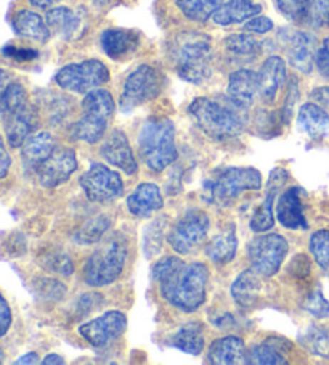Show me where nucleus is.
Segmentation results:
<instances>
[{"label": "nucleus", "mask_w": 329, "mask_h": 365, "mask_svg": "<svg viewBox=\"0 0 329 365\" xmlns=\"http://www.w3.org/2000/svg\"><path fill=\"white\" fill-rule=\"evenodd\" d=\"M129 255L127 238L115 234L93 251L84 266V280L87 285L101 288L111 285L122 274Z\"/></svg>", "instance_id": "20e7f679"}, {"label": "nucleus", "mask_w": 329, "mask_h": 365, "mask_svg": "<svg viewBox=\"0 0 329 365\" xmlns=\"http://www.w3.org/2000/svg\"><path fill=\"white\" fill-rule=\"evenodd\" d=\"M226 52L239 56V58H254L261 53V42L248 34H231L225 39Z\"/></svg>", "instance_id": "e433bc0d"}, {"label": "nucleus", "mask_w": 329, "mask_h": 365, "mask_svg": "<svg viewBox=\"0 0 329 365\" xmlns=\"http://www.w3.org/2000/svg\"><path fill=\"white\" fill-rule=\"evenodd\" d=\"M100 153L110 165L121 169L125 174H137L138 163L135 160L134 152H132L129 138L122 130H113L105 138V142L101 143Z\"/></svg>", "instance_id": "f3484780"}, {"label": "nucleus", "mask_w": 329, "mask_h": 365, "mask_svg": "<svg viewBox=\"0 0 329 365\" xmlns=\"http://www.w3.org/2000/svg\"><path fill=\"white\" fill-rule=\"evenodd\" d=\"M11 83L10 74L5 69L0 68V115H5V102H4V93L9 84Z\"/></svg>", "instance_id": "5fc2aeb1"}, {"label": "nucleus", "mask_w": 329, "mask_h": 365, "mask_svg": "<svg viewBox=\"0 0 329 365\" xmlns=\"http://www.w3.org/2000/svg\"><path fill=\"white\" fill-rule=\"evenodd\" d=\"M21 364H39V356H37V352H28V354H24L18 361H15V365Z\"/></svg>", "instance_id": "6e6d98bb"}, {"label": "nucleus", "mask_w": 329, "mask_h": 365, "mask_svg": "<svg viewBox=\"0 0 329 365\" xmlns=\"http://www.w3.org/2000/svg\"><path fill=\"white\" fill-rule=\"evenodd\" d=\"M39 292L43 294L46 298H52V299H60L65 297L66 293V287L61 285L60 282L52 280V279H43L42 282V288Z\"/></svg>", "instance_id": "8fccbe9b"}, {"label": "nucleus", "mask_w": 329, "mask_h": 365, "mask_svg": "<svg viewBox=\"0 0 329 365\" xmlns=\"http://www.w3.org/2000/svg\"><path fill=\"white\" fill-rule=\"evenodd\" d=\"M291 351H293V343L286 338L270 336L248 351V364L286 365Z\"/></svg>", "instance_id": "4be33fe9"}, {"label": "nucleus", "mask_w": 329, "mask_h": 365, "mask_svg": "<svg viewBox=\"0 0 329 365\" xmlns=\"http://www.w3.org/2000/svg\"><path fill=\"white\" fill-rule=\"evenodd\" d=\"M29 2L37 9H50L53 4L58 2V0H29Z\"/></svg>", "instance_id": "13d9d810"}, {"label": "nucleus", "mask_w": 329, "mask_h": 365, "mask_svg": "<svg viewBox=\"0 0 329 365\" xmlns=\"http://www.w3.org/2000/svg\"><path fill=\"white\" fill-rule=\"evenodd\" d=\"M310 253L323 272L329 275V230H316L310 238Z\"/></svg>", "instance_id": "4c0bfd02"}, {"label": "nucleus", "mask_w": 329, "mask_h": 365, "mask_svg": "<svg viewBox=\"0 0 329 365\" xmlns=\"http://www.w3.org/2000/svg\"><path fill=\"white\" fill-rule=\"evenodd\" d=\"M211 229L209 216L201 210H192L183 214L172 230L167 242L177 255H189L204 243Z\"/></svg>", "instance_id": "9b49d317"}, {"label": "nucleus", "mask_w": 329, "mask_h": 365, "mask_svg": "<svg viewBox=\"0 0 329 365\" xmlns=\"http://www.w3.org/2000/svg\"><path fill=\"white\" fill-rule=\"evenodd\" d=\"M204 327L198 322H189L180 327L170 338V344L187 354L199 356L204 349Z\"/></svg>", "instance_id": "473e14b6"}, {"label": "nucleus", "mask_w": 329, "mask_h": 365, "mask_svg": "<svg viewBox=\"0 0 329 365\" xmlns=\"http://www.w3.org/2000/svg\"><path fill=\"white\" fill-rule=\"evenodd\" d=\"M78 169V155L73 148H55V152L37 169L42 187L55 188L71 178Z\"/></svg>", "instance_id": "4468645a"}, {"label": "nucleus", "mask_w": 329, "mask_h": 365, "mask_svg": "<svg viewBox=\"0 0 329 365\" xmlns=\"http://www.w3.org/2000/svg\"><path fill=\"white\" fill-rule=\"evenodd\" d=\"M238 250V238L235 225L226 229L222 234L215 235L206 247V256L214 264H229L233 261Z\"/></svg>", "instance_id": "2f4dec72"}, {"label": "nucleus", "mask_w": 329, "mask_h": 365, "mask_svg": "<svg viewBox=\"0 0 329 365\" xmlns=\"http://www.w3.org/2000/svg\"><path fill=\"white\" fill-rule=\"evenodd\" d=\"M162 221L161 219H157L153 224L150 225L145 232V243H143V248H145V253L147 256H155L156 253H160V250L162 247V240H164V235H162Z\"/></svg>", "instance_id": "79ce46f5"}, {"label": "nucleus", "mask_w": 329, "mask_h": 365, "mask_svg": "<svg viewBox=\"0 0 329 365\" xmlns=\"http://www.w3.org/2000/svg\"><path fill=\"white\" fill-rule=\"evenodd\" d=\"M310 97H312L316 105L323 106V108H329V86L316 87V89H313L312 93H310Z\"/></svg>", "instance_id": "603ef678"}, {"label": "nucleus", "mask_w": 329, "mask_h": 365, "mask_svg": "<svg viewBox=\"0 0 329 365\" xmlns=\"http://www.w3.org/2000/svg\"><path fill=\"white\" fill-rule=\"evenodd\" d=\"M301 344L310 354L329 359V333L318 325H310L299 338Z\"/></svg>", "instance_id": "f704fd0d"}, {"label": "nucleus", "mask_w": 329, "mask_h": 365, "mask_svg": "<svg viewBox=\"0 0 329 365\" xmlns=\"http://www.w3.org/2000/svg\"><path fill=\"white\" fill-rule=\"evenodd\" d=\"M48 29L63 41H74L82 33L80 16L68 7L50 9L46 15Z\"/></svg>", "instance_id": "bb28decb"}, {"label": "nucleus", "mask_w": 329, "mask_h": 365, "mask_svg": "<svg viewBox=\"0 0 329 365\" xmlns=\"http://www.w3.org/2000/svg\"><path fill=\"white\" fill-rule=\"evenodd\" d=\"M169 58L179 76L192 84H202L212 74V39L199 31H183L169 42Z\"/></svg>", "instance_id": "f03ea898"}, {"label": "nucleus", "mask_w": 329, "mask_h": 365, "mask_svg": "<svg viewBox=\"0 0 329 365\" xmlns=\"http://www.w3.org/2000/svg\"><path fill=\"white\" fill-rule=\"evenodd\" d=\"M280 39L286 50L291 66L299 69L301 73H312L315 63V39L307 33L296 29H281Z\"/></svg>", "instance_id": "2eb2a0df"}, {"label": "nucleus", "mask_w": 329, "mask_h": 365, "mask_svg": "<svg viewBox=\"0 0 329 365\" xmlns=\"http://www.w3.org/2000/svg\"><path fill=\"white\" fill-rule=\"evenodd\" d=\"M14 29L18 36L37 43L48 42L50 36H52V31L48 29L47 21H43L41 15L31 10L18 11L14 18Z\"/></svg>", "instance_id": "7c9ffc66"}, {"label": "nucleus", "mask_w": 329, "mask_h": 365, "mask_svg": "<svg viewBox=\"0 0 329 365\" xmlns=\"http://www.w3.org/2000/svg\"><path fill=\"white\" fill-rule=\"evenodd\" d=\"M37 123L36 113L28 105L26 108L14 113H5V135L11 148H20L31 135Z\"/></svg>", "instance_id": "393cba45"}, {"label": "nucleus", "mask_w": 329, "mask_h": 365, "mask_svg": "<svg viewBox=\"0 0 329 365\" xmlns=\"http://www.w3.org/2000/svg\"><path fill=\"white\" fill-rule=\"evenodd\" d=\"M110 81V69L100 60H85L71 63L61 68L55 76V83L63 91L88 93Z\"/></svg>", "instance_id": "1a4fd4ad"}, {"label": "nucleus", "mask_w": 329, "mask_h": 365, "mask_svg": "<svg viewBox=\"0 0 329 365\" xmlns=\"http://www.w3.org/2000/svg\"><path fill=\"white\" fill-rule=\"evenodd\" d=\"M306 309L312 314V316L318 319H328L329 317V301L323 297L321 288L313 289L306 299Z\"/></svg>", "instance_id": "37998d69"}, {"label": "nucleus", "mask_w": 329, "mask_h": 365, "mask_svg": "<svg viewBox=\"0 0 329 365\" xmlns=\"http://www.w3.org/2000/svg\"><path fill=\"white\" fill-rule=\"evenodd\" d=\"M55 152V140L48 132L31 134L23 143V163L29 171H37L50 155Z\"/></svg>", "instance_id": "cd10ccee"}, {"label": "nucleus", "mask_w": 329, "mask_h": 365, "mask_svg": "<svg viewBox=\"0 0 329 365\" xmlns=\"http://www.w3.org/2000/svg\"><path fill=\"white\" fill-rule=\"evenodd\" d=\"M93 2L98 4V5H105V4L108 2V0H93Z\"/></svg>", "instance_id": "052dcab7"}, {"label": "nucleus", "mask_w": 329, "mask_h": 365, "mask_svg": "<svg viewBox=\"0 0 329 365\" xmlns=\"http://www.w3.org/2000/svg\"><path fill=\"white\" fill-rule=\"evenodd\" d=\"M271 29H273V21H271L270 18L262 16V15L251 18V20L244 24V31H248V33H254V34H267Z\"/></svg>", "instance_id": "de8ad7c7"}, {"label": "nucleus", "mask_w": 329, "mask_h": 365, "mask_svg": "<svg viewBox=\"0 0 329 365\" xmlns=\"http://www.w3.org/2000/svg\"><path fill=\"white\" fill-rule=\"evenodd\" d=\"M289 245L278 234H263L251 240L248 247L251 269L262 277H273L286 259Z\"/></svg>", "instance_id": "9d476101"}, {"label": "nucleus", "mask_w": 329, "mask_h": 365, "mask_svg": "<svg viewBox=\"0 0 329 365\" xmlns=\"http://www.w3.org/2000/svg\"><path fill=\"white\" fill-rule=\"evenodd\" d=\"M100 43L103 52L111 60L121 61L134 55L140 47V34L134 29L110 28L103 31L100 37Z\"/></svg>", "instance_id": "6ab92c4d"}, {"label": "nucleus", "mask_w": 329, "mask_h": 365, "mask_svg": "<svg viewBox=\"0 0 329 365\" xmlns=\"http://www.w3.org/2000/svg\"><path fill=\"white\" fill-rule=\"evenodd\" d=\"M127 210L135 217H150L153 212L162 210L164 198L160 187L150 182L138 185L127 197Z\"/></svg>", "instance_id": "b1692460"}, {"label": "nucleus", "mask_w": 329, "mask_h": 365, "mask_svg": "<svg viewBox=\"0 0 329 365\" xmlns=\"http://www.w3.org/2000/svg\"><path fill=\"white\" fill-rule=\"evenodd\" d=\"M138 150L150 171L162 173L179 158L174 123L169 118H150L138 132Z\"/></svg>", "instance_id": "7ed1b4c3"}, {"label": "nucleus", "mask_w": 329, "mask_h": 365, "mask_svg": "<svg viewBox=\"0 0 329 365\" xmlns=\"http://www.w3.org/2000/svg\"><path fill=\"white\" fill-rule=\"evenodd\" d=\"M80 187L87 198L98 205H111L124 195L121 175L100 163H93L90 169L82 174Z\"/></svg>", "instance_id": "f8f14e48"}, {"label": "nucleus", "mask_w": 329, "mask_h": 365, "mask_svg": "<svg viewBox=\"0 0 329 365\" xmlns=\"http://www.w3.org/2000/svg\"><path fill=\"white\" fill-rule=\"evenodd\" d=\"M297 98H299V84H297V79H291L289 87H288V96H286V100H284V105L281 110V118H284V121L286 123H289L291 116H293Z\"/></svg>", "instance_id": "a18cd8bd"}, {"label": "nucleus", "mask_w": 329, "mask_h": 365, "mask_svg": "<svg viewBox=\"0 0 329 365\" xmlns=\"http://www.w3.org/2000/svg\"><path fill=\"white\" fill-rule=\"evenodd\" d=\"M302 188L291 187L286 188L278 198L276 217L284 229L288 230H307L308 222L303 214L302 205Z\"/></svg>", "instance_id": "a211bd4d"}, {"label": "nucleus", "mask_w": 329, "mask_h": 365, "mask_svg": "<svg viewBox=\"0 0 329 365\" xmlns=\"http://www.w3.org/2000/svg\"><path fill=\"white\" fill-rule=\"evenodd\" d=\"M315 65L323 78L329 79V37L323 41L321 47L316 50L315 55Z\"/></svg>", "instance_id": "49530a36"}, {"label": "nucleus", "mask_w": 329, "mask_h": 365, "mask_svg": "<svg viewBox=\"0 0 329 365\" xmlns=\"http://www.w3.org/2000/svg\"><path fill=\"white\" fill-rule=\"evenodd\" d=\"M127 317L121 311H108L79 327V335L93 348H106L127 331Z\"/></svg>", "instance_id": "ddd939ff"}, {"label": "nucleus", "mask_w": 329, "mask_h": 365, "mask_svg": "<svg viewBox=\"0 0 329 365\" xmlns=\"http://www.w3.org/2000/svg\"><path fill=\"white\" fill-rule=\"evenodd\" d=\"M261 11V4H257L256 0H229L215 11L212 20L220 26H230V24L248 21L251 18L257 16Z\"/></svg>", "instance_id": "c85d7f7f"}, {"label": "nucleus", "mask_w": 329, "mask_h": 365, "mask_svg": "<svg viewBox=\"0 0 329 365\" xmlns=\"http://www.w3.org/2000/svg\"><path fill=\"white\" fill-rule=\"evenodd\" d=\"M278 10L293 23L307 21L308 0H275Z\"/></svg>", "instance_id": "ea45409f"}, {"label": "nucleus", "mask_w": 329, "mask_h": 365, "mask_svg": "<svg viewBox=\"0 0 329 365\" xmlns=\"http://www.w3.org/2000/svg\"><path fill=\"white\" fill-rule=\"evenodd\" d=\"M43 365H63L65 364V359L58 354H48L46 359L42 361Z\"/></svg>", "instance_id": "4d7b16f0"}, {"label": "nucleus", "mask_w": 329, "mask_h": 365, "mask_svg": "<svg viewBox=\"0 0 329 365\" xmlns=\"http://www.w3.org/2000/svg\"><path fill=\"white\" fill-rule=\"evenodd\" d=\"M10 165H11V158L7 152V148H5L4 140L0 138V180H2L5 175L9 174Z\"/></svg>", "instance_id": "864d4df0"}, {"label": "nucleus", "mask_w": 329, "mask_h": 365, "mask_svg": "<svg viewBox=\"0 0 329 365\" xmlns=\"http://www.w3.org/2000/svg\"><path fill=\"white\" fill-rule=\"evenodd\" d=\"M226 93L238 108H249L258 96V74L251 69H238L230 74Z\"/></svg>", "instance_id": "aec40b11"}, {"label": "nucleus", "mask_w": 329, "mask_h": 365, "mask_svg": "<svg viewBox=\"0 0 329 365\" xmlns=\"http://www.w3.org/2000/svg\"><path fill=\"white\" fill-rule=\"evenodd\" d=\"M4 361H5V352L2 348H0V364H2Z\"/></svg>", "instance_id": "bf43d9fd"}, {"label": "nucleus", "mask_w": 329, "mask_h": 365, "mask_svg": "<svg viewBox=\"0 0 329 365\" xmlns=\"http://www.w3.org/2000/svg\"><path fill=\"white\" fill-rule=\"evenodd\" d=\"M46 269L60 275H71L74 272V264L68 255L56 253V255H50L47 257Z\"/></svg>", "instance_id": "c03bdc74"}, {"label": "nucleus", "mask_w": 329, "mask_h": 365, "mask_svg": "<svg viewBox=\"0 0 329 365\" xmlns=\"http://www.w3.org/2000/svg\"><path fill=\"white\" fill-rule=\"evenodd\" d=\"M289 178V174L286 169L283 168H276L271 171L270 179H268V185H267V197L262 201V205L257 207L252 214L249 227L252 232L256 234H265L270 229H273L275 225V216H273V201L276 193L281 190V187L286 184V180Z\"/></svg>", "instance_id": "dca6fc26"}, {"label": "nucleus", "mask_w": 329, "mask_h": 365, "mask_svg": "<svg viewBox=\"0 0 329 365\" xmlns=\"http://www.w3.org/2000/svg\"><path fill=\"white\" fill-rule=\"evenodd\" d=\"M258 74V96L265 103H273L278 91L286 81V63L281 56H270L265 60Z\"/></svg>", "instance_id": "412c9836"}, {"label": "nucleus", "mask_w": 329, "mask_h": 365, "mask_svg": "<svg viewBox=\"0 0 329 365\" xmlns=\"http://www.w3.org/2000/svg\"><path fill=\"white\" fill-rule=\"evenodd\" d=\"M161 297L183 312H194L204 304L209 269L202 262L185 264L179 256H166L151 269Z\"/></svg>", "instance_id": "f257e3e1"}, {"label": "nucleus", "mask_w": 329, "mask_h": 365, "mask_svg": "<svg viewBox=\"0 0 329 365\" xmlns=\"http://www.w3.org/2000/svg\"><path fill=\"white\" fill-rule=\"evenodd\" d=\"M206 361L214 365L248 364V351L244 341L238 336H224L215 339L207 351Z\"/></svg>", "instance_id": "5701e85b"}, {"label": "nucleus", "mask_w": 329, "mask_h": 365, "mask_svg": "<svg viewBox=\"0 0 329 365\" xmlns=\"http://www.w3.org/2000/svg\"><path fill=\"white\" fill-rule=\"evenodd\" d=\"M115 98L105 89H95L85 93L82 100V116L73 125L71 137L85 143H97L103 138L108 124L115 116Z\"/></svg>", "instance_id": "39448f33"}, {"label": "nucleus", "mask_w": 329, "mask_h": 365, "mask_svg": "<svg viewBox=\"0 0 329 365\" xmlns=\"http://www.w3.org/2000/svg\"><path fill=\"white\" fill-rule=\"evenodd\" d=\"M188 111L198 128L212 140H229L243 132V121L238 113L215 100L194 98Z\"/></svg>", "instance_id": "423d86ee"}, {"label": "nucleus", "mask_w": 329, "mask_h": 365, "mask_svg": "<svg viewBox=\"0 0 329 365\" xmlns=\"http://www.w3.org/2000/svg\"><path fill=\"white\" fill-rule=\"evenodd\" d=\"M262 275H258L256 270H244V272L236 277V280L231 285V297L235 299V303L243 307V309H251L254 307L258 299L262 297Z\"/></svg>", "instance_id": "a878e982"}, {"label": "nucleus", "mask_w": 329, "mask_h": 365, "mask_svg": "<svg viewBox=\"0 0 329 365\" xmlns=\"http://www.w3.org/2000/svg\"><path fill=\"white\" fill-rule=\"evenodd\" d=\"M306 23L313 28L329 26V0H308Z\"/></svg>", "instance_id": "a19ab883"}, {"label": "nucleus", "mask_w": 329, "mask_h": 365, "mask_svg": "<svg viewBox=\"0 0 329 365\" xmlns=\"http://www.w3.org/2000/svg\"><path fill=\"white\" fill-rule=\"evenodd\" d=\"M4 55L9 58H14L16 61H33L39 56V52L33 48H20L14 46L4 47Z\"/></svg>", "instance_id": "09e8293b"}, {"label": "nucleus", "mask_w": 329, "mask_h": 365, "mask_svg": "<svg viewBox=\"0 0 329 365\" xmlns=\"http://www.w3.org/2000/svg\"><path fill=\"white\" fill-rule=\"evenodd\" d=\"M11 325V309L9 301L0 293V336H4L9 331Z\"/></svg>", "instance_id": "3c124183"}, {"label": "nucleus", "mask_w": 329, "mask_h": 365, "mask_svg": "<svg viewBox=\"0 0 329 365\" xmlns=\"http://www.w3.org/2000/svg\"><path fill=\"white\" fill-rule=\"evenodd\" d=\"M164 87V76L161 71L150 65H140L125 79L124 89L119 98L122 113H130L145 103L155 100Z\"/></svg>", "instance_id": "6e6552de"}, {"label": "nucleus", "mask_w": 329, "mask_h": 365, "mask_svg": "<svg viewBox=\"0 0 329 365\" xmlns=\"http://www.w3.org/2000/svg\"><path fill=\"white\" fill-rule=\"evenodd\" d=\"M262 174L256 168H225L217 179L206 182L207 200L215 205L229 206L244 192L261 190Z\"/></svg>", "instance_id": "0eeeda50"}, {"label": "nucleus", "mask_w": 329, "mask_h": 365, "mask_svg": "<svg viewBox=\"0 0 329 365\" xmlns=\"http://www.w3.org/2000/svg\"><path fill=\"white\" fill-rule=\"evenodd\" d=\"M177 7L185 18L196 23H206L222 7L224 0H175Z\"/></svg>", "instance_id": "72a5a7b5"}, {"label": "nucleus", "mask_w": 329, "mask_h": 365, "mask_svg": "<svg viewBox=\"0 0 329 365\" xmlns=\"http://www.w3.org/2000/svg\"><path fill=\"white\" fill-rule=\"evenodd\" d=\"M111 227V219L105 214L92 217L82 227L75 232L74 240L80 245H92L101 240V237L106 234V230Z\"/></svg>", "instance_id": "c9c22d12"}, {"label": "nucleus", "mask_w": 329, "mask_h": 365, "mask_svg": "<svg viewBox=\"0 0 329 365\" xmlns=\"http://www.w3.org/2000/svg\"><path fill=\"white\" fill-rule=\"evenodd\" d=\"M297 125L310 138L320 140L329 132V115L323 106L315 102L303 103L297 115Z\"/></svg>", "instance_id": "c756f323"}, {"label": "nucleus", "mask_w": 329, "mask_h": 365, "mask_svg": "<svg viewBox=\"0 0 329 365\" xmlns=\"http://www.w3.org/2000/svg\"><path fill=\"white\" fill-rule=\"evenodd\" d=\"M4 102H5V113H14L26 108L28 103V92L24 89L23 84L20 83H11L9 84L4 93Z\"/></svg>", "instance_id": "58836bf2"}]
</instances>
